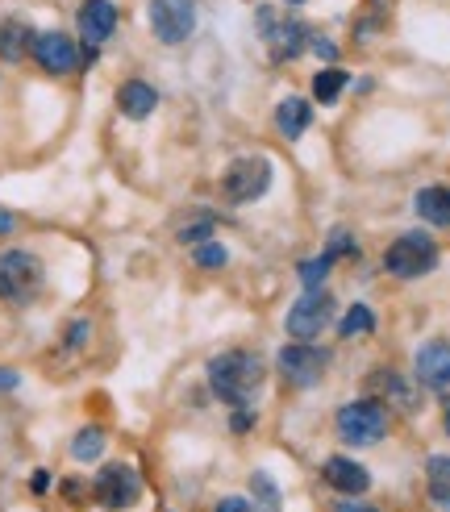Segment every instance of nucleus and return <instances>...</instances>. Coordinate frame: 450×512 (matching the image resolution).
<instances>
[{
	"instance_id": "nucleus-1",
	"label": "nucleus",
	"mask_w": 450,
	"mask_h": 512,
	"mask_svg": "<svg viewBox=\"0 0 450 512\" xmlns=\"http://www.w3.org/2000/svg\"><path fill=\"white\" fill-rule=\"evenodd\" d=\"M205 379H209V392L221 400V404H230V408H246L250 400H255V392L263 388V379H267V367H263V358L255 350H221L209 358V367H205Z\"/></svg>"
},
{
	"instance_id": "nucleus-2",
	"label": "nucleus",
	"mask_w": 450,
	"mask_h": 512,
	"mask_svg": "<svg viewBox=\"0 0 450 512\" xmlns=\"http://www.w3.org/2000/svg\"><path fill=\"white\" fill-rule=\"evenodd\" d=\"M46 292V263L30 246L0 250V304L5 309H30Z\"/></svg>"
},
{
	"instance_id": "nucleus-3",
	"label": "nucleus",
	"mask_w": 450,
	"mask_h": 512,
	"mask_svg": "<svg viewBox=\"0 0 450 512\" xmlns=\"http://www.w3.org/2000/svg\"><path fill=\"white\" fill-rule=\"evenodd\" d=\"M30 63L50 80H67V75L80 71V38L63 25H46L30 42Z\"/></svg>"
},
{
	"instance_id": "nucleus-4",
	"label": "nucleus",
	"mask_w": 450,
	"mask_h": 512,
	"mask_svg": "<svg viewBox=\"0 0 450 512\" xmlns=\"http://www.w3.org/2000/svg\"><path fill=\"white\" fill-rule=\"evenodd\" d=\"M334 425H338V438H342L346 446L363 450V446L384 442V433H388V408L375 400V396H367V400H350V404L338 408Z\"/></svg>"
},
{
	"instance_id": "nucleus-5",
	"label": "nucleus",
	"mask_w": 450,
	"mask_h": 512,
	"mask_svg": "<svg viewBox=\"0 0 450 512\" xmlns=\"http://www.w3.org/2000/svg\"><path fill=\"white\" fill-rule=\"evenodd\" d=\"M438 267V242L421 229H409L400 234L388 250H384V271L396 275V279H421Z\"/></svg>"
},
{
	"instance_id": "nucleus-6",
	"label": "nucleus",
	"mask_w": 450,
	"mask_h": 512,
	"mask_svg": "<svg viewBox=\"0 0 450 512\" xmlns=\"http://www.w3.org/2000/svg\"><path fill=\"white\" fill-rule=\"evenodd\" d=\"M146 30L159 46H184L196 34V0H146Z\"/></svg>"
},
{
	"instance_id": "nucleus-7",
	"label": "nucleus",
	"mask_w": 450,
	"mask_h": 512,
	"mask_svg": "<svg viewBox=\"0 0 450 512\" xmlns=\"http://www.w3.org/2000/svg\"><path fill=\"white\" fill-rule=\"evenodd\" d=\"M92 500L105 512H130L142 500V475L130 463H105L92 479Z\"/></svg>"
},
{
	"instance_id": "nucleus-8",
	"label": "nucleus",
	"mask_w": 450,
	"mask_h": 512,
	"mask_svg": "<svg viewBox=\"0 0 450 512\" xmlns=\"http://www.w3.org/2000/svg\"><path fill=\"white\" fill-rule=\"evenodd\" d=\"M71 25H75L71 34L80 38V46L105 50L121 30V0H80L71 13Z\"/></svg>"
},
{
	"instance_id": "nucleus-9",
	"label": "nucleus",
	"mask_w": 450,
	"mask_h": 512,
	"mask_svg": "<svg viewBox=\"0 0 450 512\" xmlns=\"http://www.w3.org/2000/svg\"><path fill=\"white\" fill-rule=\"evenodd\" d=\"M271 188V163L263 155H242L221 171V200L225 204H255Z\"/></svg>"
},
{
	"instance_id": "nucleus-10",
	"label": "nucleus",
	"mask_w": 450,
	"mask_h": 512,
	"mask_svg": "<svg viewBox=\"0 0 450 512\" xmlns=\"http://www.w3.org/2000/svg\"><path fill=\"white\" fill-rule=\"evenodd\" d=\"M330 321H334V296L321 292V288H313V292H305V296H300L292 309H288L284 329H288L296 342H313V338H321L325 329H330Z\"/></svg>"
},
{
	"instance_id": "nucleus-11",
	"label": "nucleus",
	"mask_w": 450,
	"mask_h": 512,
	"mask_svg": "<svg viewBox=\"0 0 450 512\" xmlns=\"http://www.w3.org/2000/svg\"><path fill=\"white\" fill-rule=\"evenodd\" d=\"M255 21H259V30H263L259 38L267 42V50H271L275 63L296 59L300 50H305V42H309V30H305V25H300L296 17H280V13L267 9V5L255 13Z\"/></svg>"
},
{
	"instance_id": "nucleus-12",
	"label": "nucleus",
	"mask_w": 450,
	"mask_h": 512,
	"mask_svg": "<svg viewBox=\"0 0 450 512\" xmlns=\"http://www.w3.org/2000/svg\"><path fill=\"white\" fill-rule=\"evenodd\" d=\"M275 367H280L284 383H292V388H313V383H321L325 367H330V354L317 350L313 342H288L275 354Z\"/></svg>"
},
{
	"instance_id": "nucleus-13",
	"label": "nucleus",
	"mask_w": 450,
	"mask_h": 512,
	"mask_svg": "<svg viewBox=\"0 0 450 512\" xmlns=\"http://www.w3.org/2000/svg\"><path fill=\"white\" fill-rule=\"evenodd\" d=\"M38 25L25 13H0V67H21L30 63V42Z\"/></svg>"
},
{
	"instance_id": "nucleus-14",
	"label": "nucleus",
	"mask_w": 450,
	"mask_h": 512,
	"mask_svg": "<svg viewBox=\"0 0 450 512\" xmlns=\"http://www.w3.org/2000/svg\"><path fill=\"white\" fill-rule=\"evenodd\" d=\"M413 371L417 383L430 392H450V342L434 338V342H421L413 354Z\"/></svg>"
},
{
	"instance_id": "nucleus-15",
	"label": "nucleus",
	"mask_w": 450,
	"mask_h": 512,
	"mask_svg": "<svg viewBox=\"0 0 450 512\" xmlns=\"http://www.w3.org/2000/svg\"><path fill=\"white\" fill-rule=\"evenodd\" d=\"M159 100H163L159 88L150 84V80H142V75H130V80H121L117 92H113V105H117V113H121L125 121H146V117H155Z\"/></svg>"
},
{
	"instance_id": "nucleus-16",
	"label": "nucleus",
	"mask_w": 450,
	"mask_h": 512,
	"mask_svg": "<svg viewBox=\"0 0 450 512\" xmlns=\"http://www.w3.org/2000/svg\"><path fill=\"white\" fill-rule=\"evenodd\" d=\"M325 483H330L334 492L342 496H363L371 488V475L363 463H355V458H346V454H334V458H325V467H321Z\"/></svg>"
},
{
	"instance_id": "nucleus-17",
	"label": "nucleus",
	"mask_w": 450,
	"mask_h": 512,
	"mask_svg": "<svg viewBox=\"0 0 450 512\" xmlns=\"http://www.w3.org/2000/svg\"><path fill=\"white\" fill-rule=\"evenodd\" d=\"M309 125H313V105L309 100L305 96H284L280 109H275V130H280L288 142H296V138L309 134Z\"/></svg>"
},
{
	"instance_id": "nucleus-18",
	"label": "nucleus",
	"mask_w": 450,
	"mask_h": 512,
	"mask_svg": "<svg viewBox=\"0 0 450 512\" xmlns=\"http://www.w3.org/2000/svg\"><path fill=\"white\" fill-rule=\"evenodd\" d=\"M105 446H109V433H105V425H80L71 433V442H67V454L75 458L80 467H88V463H100L105 458Z\"/></svg>"
},
{
	"instance_id": "nucleus-19",
	"label": "nucleus",
	"mask_w": 450,
	"mask_h": 512,
	"mask_svg": "<svg viewBox=\"0 0 450 512\" xmlns=\"http://www.w3.org/2000/svg\"><path fill=\"white\" fill-rule=\"evenodd\" d=\"M413 209H417L421 221H430V225H438V229H450V188H442V184L421 188V192L413 196Z\"/></svg>"
},
{
	"instance_id": "nucleus-20",
	"label": "nucleus",
	"mask_w": 450,
	"mask_h": 512,
	"mask_svg": "<svg viewBox=\"0 0 450 512\" xmlns=\"http://www.w3.org/2000/svg\"><path fill=\"white\" fill-rule=\"evenodd\" d=\"M425 483H430V500L450 512V454H430L425 463Z\"/></svg>"
},
{
	"instance_id": "nucleus-21",
	"label": "nucleus",
	"mask_w": 450,
	"mask_h": 512,
	"mask_svg": "<svg viewBox=\"0 0 450 512\" xmlns=\"http://www.w3.org/2000/svg\"><path fill=\"white\" fill-rule=\"evenodd\" d=\"M346 88H350V75L342 67H321L313 75V100H321V105H338Z\"/></svg>"
},
{
	"instance_id": "nucleus-22",
	"label": "nucleus",
	"mask_w": 450,
	"mask_h": 512,
	"mask_svg": "<svg viewBox=\"0 0 450 512\" xmlns=\"http://www.w3.org/2000/svg\"><path fill=\"white\" fill-rule=\"evenodd\" d=\"M371 329H375V313L367 309V304H350L346 317H342V325H338V334H342L346 342H355V338H367Z\"/></svg>"
},
{
	"instance_id": "nucleus-23",
	"label": "nucleus",
	"mask_w": 450,
	"mask_h": 512,
	"mask_svg": "<svg viewBox=\"0 0 450 512\" xmlns=\"http://www.w3.org/2000/svg\"><path fill=\"white\" fill-rule=\"evenodd\" d=\"M330 254H317V259H305V263H300V284H305V292H313V288H321L325 284V275H330Z\"/></svg>"
},
{
	"instance_id": "nucleus-24",
	"label": "nucleus",
	"mask_w": 450,
	"mask_h": 512,
	"mask_svg": "<svg viewBox=\"0 0 450 512\" xmlns=\"http://www.w3.org/2000/svg\"><path fill=\"white\" fill-rule=\"evenodd\" d=\"M192 263H196L200 271H217V267L230 263V250H225L221 242H200L196 254H192Z\"/></svg>"
},
{
	"instance_id": "nucleus-25",
	"label": "nucleus",
	"mask_w": 450,
	"mask_h": 512,
	"mask_svg": "<svg viewBox=\"0 0 450 512\" xmlns=\"http://www.w3.org/2000/svg\"><path fill=\"white\" fill-rule=\"evenodd\" d=\"M250 492L259 496V504H263V512H280V488L263 475V471H255L250 475Z\"/></svg>"
},
{
	"instance_id": "nucleus-26",
	"label": "nucleus",
	"mask_w": 450,
	"mask_h": 512,
	"mask_svg": "<svg viewBox=\"0 0 450 512\" xmlns=\"http://www.w3.org/2000/svg\"><path fill=\"white\" fill-rule=\"evenodd\" d=\"M325 254H330V259H359V242H355V234H350V229H334Z\"/></svg>"
},
{
	"instance_id": "nucleus-27",
	"label": "nucleus",
	"mask_w": 450,
	"mask_h": 512,
	"mask_svg": "<svg viewBox=\"0 0 450 512\" xmlns=\"http://www.w3.org/2000/svg\"><path fill=\"white\" fill-rule=\"evenodd\" d=\"M371 388H384V392H392V400H400L405 408H413L417 400H413V392L405 388V383H400L392 371H380V375H371Z\"/></svg>"
},
{
	"instance_id": "nucleus-28",
	"label": "nucleus",
	"mask_w": 450,
	"mask_h": 512,
	"mask_svg": "<svg viewBox=\"0 0 450 512\" xmlns=\"http://www.w3.org/2000/svg\"><path fill=\"white\" fill-rule=\"evenodd\" d=\"M209 234H213V217H200V221L180 225L175 242H180V246H200V242H209Z\"/></svg>"
},
{
	"instance_id": "nucleus-29",
	"label": "nucleus",
	"mask_w": 450,
	"mask_h": 512,
	"mask_svg": "<svg viewBox=\"0 0 450 512\" xmlns=\"http://www.w3.org/2000/svg\"><path fill=\"white\" fill-rule=\"evenodd\" d=\"M88 338H92V321H88V317L67 321V329H63V346H67V350H84Z\"/></svg>"
},
{
	"instance_id": "nucleus-30",
	"label": "nucleus",
	"mask_w": 450,
	"mask_h": 512,
	"mask_svg": "<svg viewBox=\"0 0 450 512\" xmlns=\"http://www.w3.org/2000/svg\"><path fill=\"white\" fill-rule=\"evenodd\" d=\"M88 492H92V488H88V483H84V479H75V475L59 483V496H63L67 504H84V500H88Z\"/></svg>"
},
{
	"instance_id": "nucleus-31",
	"label": "nucleus",
	"mask_w": 450,
	"mask_h": 512,
	"mask_svg": "<svg viewBox=\"0 0 450 512\" xmlns=\"http://www.w3.org/2000/svg\"><path fill=\"white\" fill-rule=\"evenodd\" d=\"M309 46H313V55H317V59H325V63H330V67L338 63V46H334L330 38H321V34H313V38H309Z\"/></svg>"
},
{
	"instance_id": "nucleus-32",
	"label": "nucleus",
	"mask_w": 450,
	"mask_h": 512,
	"mask_svg": "<svg viewBox=\"0 0 450 512\" xmlns=\"http://www.w3.org/2000/svg\"><path fill=\"white\" fill-rule=\"evenodd\" d=\"M50 483H55V475H50L46 467H38V471L30 475V496H46V492H50Z\"/></svg>"
},
{
	"instance_id": "nucleus-33",
	"label": "nucleus",
	"mask_w": 450,
	"mask_h": 512,
	"mask_svg": "<svg viewBox=\"0 0 450 512\" xmlns=\"http://www.w3.org/2000/svg\"><path fill=\"white\" fill-rule=\"evenodd\" d=\"M21 388V371L17 367H0V396H9Z\"/></svg>"
},
{
	"instance_id": "nucleus-34",
	"label": "nucleus",
	"mask_w": 450,
	"mask_h": 512,
	"mask_svg": "<svg viewBox=\"0 0 450 512\" xmlns=\"http://www.w3.org/2000/svg\"><path fill=\"white\" fill-rule=\"evenodd\" d=\"M17 234V213L13 209H5V204H0V242H9Z\"/></svg>"
},
{
	"instance_id": "nucleus-35",
	"label": "nucleus",
	"mask_w": 450,
	"mask_h": 512,
	"mask_svg": "<svg viewBox=\"0 0 450 512\" xmlns=\"http://www.w3.org/2000/svg\"><path fill=\"white\" fill-rule=\"evenodd\" d=\"M213 512H255V508H250V500H242V496H225Z\"/></svg>"
},
{
	"instance_id": "nucleus-36",
	"label": "nucleus",
	"mask_w": 450,
	"mask_h": 512,
	"mask_svg": "<svg viewBox=\"0 0 450 512\" xmlns=\"http://www.w3.org/2000/svg\"><path fill=\"white\" fill-rule=\"evenodd\" d=\"M250 425H255V417L242 413V408H234V421H230V429H234V433H246Z\"/></svg>"
},
{
	"instance_id": "nucleus-37",
	"label": "nucleus",
	"mask_w": 450,
	"mask_h": 512,
	"mask_svg": "<svg viewBox=\"0 0 450 512\" xmlns=\"http://www.w3.org/2000/svg\"><path fill=\"white\" fill-rule=\"evenodd\" d=\"M338 512H375V508H367V504H355V500H342V504H338Z\"/></svg>"
},
{
	"instance_id": "nucleus-38",
	"label": "nucleus",
	"mask_w": 450,
	"mask_h": 512,
	"mask_svg": "<svg viewBox=\"0 0 450 512\" xmlns=\"http://www.w3.org/2000/svg\"><path fill=\"white\" fill-rule=\"evenodd\" d=\"M284 5H305V0H284Z\"/></svg>"
},
{
	"instance_id": "nucleus-39",
	"label": "nucleus",
	"mask_w": 450,
	"mask_h": 512,
	"mask_svg": "<svg viewBox=\"0 0 450 512\" xmlns=\"http://www.w3.org/2000/svg\"><path fill=\"white\" fill-rule=\"evenodd\" d=\"M446 433H450V408H446Z\"/></svg>"
}]
</instances>
